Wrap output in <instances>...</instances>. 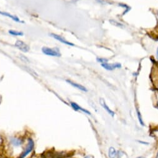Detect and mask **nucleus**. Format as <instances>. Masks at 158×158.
I'll return each mask as SVG.
<instances>
[{"label": "nucleus", "instance_id": "nucleus-8", "mask_svg": "<svg viewBox=\"0 0 158 158\" xmlns=\"http://www.w3.org/2000/svg\"><path fill=\"white\" fill-rule=\"evenodd\" d=\"M100 105L102 107L105 109V111H106V112H107L109 115H111V117H113V116L115 115V112L113 111H112L111 109L108 107V105L106 104L104 100L101 98L100 100Z\"/></svg>", "mask_w": 158, "mask_h": 158}, {"label": "nucleus", "instance_id": "nucleus-6", "mask_svg": "<svg viewBox=\"0 0 158 158\" xmlns=\"http://www.w3.org/2000/svg\"><path fill=\"white\" fill-rule=\"evenodd\" d=\"M70 105L72 106V108L74 109V110L75 111H81L83 113H85L87 114V115H90V112L88 110H87V109L83 108L81 106H79L78 104H77L75 102H70Z\"/></svg>", "mask_w": 158, "mask_h": 158}, {"label": "nucleus", "instance_id": "nucleus-10", "mask_svg": "<svg viewBox=\"0 0 158 158\" xmlns=\"http://www.w3.org/2000/svg\"><path fill=\"white\" fill-rule=\"evenodd\" d=\"M0 14H1L3 16H6V17L10 18L11 19H12V20H14V21H16V22H20L21 21L20 20H19V19L18 17L15 16H14V15H12L11 14H9V13H8V12H3V11H0Z\"/></svg>", "mask_w": 158, "mask_h": 158}, {"label": "nucleus", "instance_id": "nucleus-13", "mask_svg": "<svg viewBox=\"0 0 158 158\" xmlns=\"http://www.w3.org/2000/svg\"><path fill=\"white\" fill-rule=\"evenodd\" d=\"M9 33L12 35H23V33L22 32H18V31H9Z\"/></svg>", "mask_w": 158, "mask_h": 158}, {"label": "nucleus", "instance_id": "nucleus-5", "mask_svg": "<svg viewBox=\"0 0 158 158\" xmlns=\"http://www.w3.org/2000/svg\"><path fill=\"white\" fill-rule=\"evenodd\" d=\"M10 143L12 146L14 147H20L22 146V144H23V140L19 138L13 137L11 138L10 139Z\"/></svg>", "mask_w": 158, "mask_h": 158}, {"label": "nucleus", "instance_id": "nucleus-15", "mask_svg": "<svg viewBox=\"0 0 158 158\" xmlns=\"http://www.w3.org/2000/svg\"><path fill=\"white\" fill-rule=\"evenodd\" d=\"M136 158H143V157H141V156H140V157H136Z\"/></svg>", "mask_w": 158, "mask_h": 158}, {"label": "nucleus", "instance_id": "nucleus-16", "mask_svg": "<svg viewBox=\"0 0 158 158\" xmlns=\"http://www.w3.org/2000/svg\"><path fill=\"white\" fill-rule=\"evenodd\" d=\"M84 158H90V157H89V156H86V157H85Z\"/></svg>", "mask_w": 158, "mask_h": 158}, {"label": "nucleus", "instance_id": "nucleus-4", "mask_svg": "<svg viewBox=\"0 0 158 158\" xmlns=\"http://www.w3.org/2000/svg\"><path fill=\"white\" fill-rule=\"evenodd\" d=\"M102 66L104 67V69L107 70H113L117 68H120L121 64H108L106 62L102 63Z\"/></svg>", "mask_w": 158, "mask_h": 158}, {"label": "nucleus", "instance_id": "nucleus-3", "mask_svg": "<svg viewBox=\"0 0 158 158\" xmlns=\"http://www.w3.org/2000/svg\"><path fill=\"white\" fill-rule=\"evenodd\" d=\"M15 46L19 49L22 52H28L30 50V47L28 44L24 43V42L21 41H17L15 43Z\"/></svg>", "mask_w": 158, "mask_h": 158}, {"label": "nucleus", "instance_id": "nucleus-2", "mask_svg": "<svg viewBox=\"0 0 158 158\" xmlns=\"http://www.w3.org/2000/svg\"><path fill=\"white\" fill-rule=\"evenodd\" d=\"M43 52L47 55V56H53V57H60L61 56V54L59 52L58 49H52V48L49 47H43L42 49Z\"/></svg>", "mask_w": 158, "mask_h": 158}, {"label": "nucleus", "instance_id": "nucleus-12", "mask_svg": "<svg viewBox=\"0 0 158 158\" xmlns=\"http://www.w3.org/2000/svg\"><path fill=\"white\" fill-rule=\"evenodd\" d=\"M136 111H137V115H138V121H139L140 125L141 126H144V123L143 120V118H142V116H141V114L140 110L138 109H136Z\"/></svg>", "mask_w": 158, "mask_h": 158}, {"label": "nucleus", "instance_id": "nucleus-1", "mask_svg": "<svg viewBox=\"0 0 158 158\" xmlns=\"http://www.w3.org/2000/svg\"><path fill=\"white\" fill-rule=\"evenodd\" d=\"M34 142L33 140V139L30 138L28 140V143L27 144V146L26 147L25 149L24 150L23 152H22L21 154V156H19V158H25L29 154H30L33 150L34 149Z\"/></svg>", "mask_w": 158, "mask_h": 158}, {"label": "nucleus", "instance_id": "nucleus-7", "mask_svg": "<svg viewBox=\"0 0 158 158\" xmlns=\"http://www.w3.org/2000/svg\"><path fill=\"white\" fill-rule=\"evenodd\" d=\"M50 36H52L54 39H56V40L61 42V43L64 44L68 45V46H74L73 44L70 43V42L66 41V39H64V38H62V37L60 36V35H57V34H50Z\"/></svg>", "mask_w": 158, "mask_h": 158}, {"label": "nucleus", "instance_id": "nucleus-9", "mask_svg": "<svg viewBox=\"0 0 158 158\" xmlns=\"http://www.w3.org/2000/svg\"><path fill=\"white\" fill-rule=\"evenodd\" d=\"M67 82L69 83L70 85L74 87H75V88H77V89H79L80 90H82V91H83V92H87V89L85 87H83V86H82L81 85H80V84H79V83H77L75 82H73L72 81H71V80H67Z\"/></svg>", "mask_w": 158, "mask_h": 158}, {"label": "nucleus", "instance_id": "nucleus-14", "mask_svg": "<svg viewBox=\"0 0 158 158\" xmlns=\"http://www.w3.org/2000/svg\"><path fill=\"white\" fill-rule=\"evenodd\" d=\"M157 59L158 60V48H157Z\"/></svg>", "mask_w": 158, "mask_h": 158}, {"label": "nucleus", "instance_id": "nucleus-11", "mask_svg": "<svg viewBox=\"0 0 158 158\" xmlns=\"http://www.w3.org/2000/svg\"><path fill=\"white\" fill-rule=\"evenodd\" d=\"M117 152L115 148L113 147H110L108 149V157L109 158H115L117 156Z\"/></svg>", "mask_w": 158, "mask_h": 158}, {"label": "nucleus", "instance_id": "nucleus-17", "mask_svg": "<svg viewBox=\"0 0 158 158\" xmlns=\"http://www.w3.org/2000/svg\"><path fill=\"white\" fill-rule=\"evenodd\" d=\"M157 106H158V102H157Z\"/></svg>", "mask_w": 158, "mask_h": 158}, {"label": "nucleus", "instance_id": "nucleus-18", "mask_svg": "<svg viewBox=\"0 0 158 158\" xmlns=\"http://www.w3.org/2000/svg\"><path fill=\"white\" fill-rule=\"evenodd\" d=\"M157 16H158V12H157Z\"/></svg>", "mask_w": 158, "mask_h": 158}]
</instances>
